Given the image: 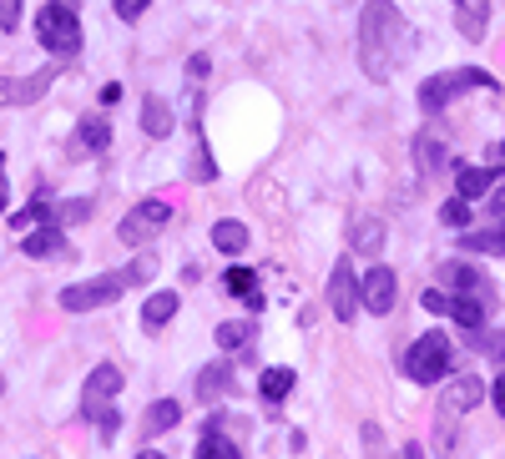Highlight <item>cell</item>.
Returning a JSON list of instances; mask_svg holds the SVG:
<instances>
[{
  "label": "cell",
  "instance_id": "42",
  "mask_svg": "<svg viewBox=\"0 0 505 459\" xmlns=\"http://www.w3.org/2000/svg\"><path fill=\"white\" fill-rule=\"evenodd\" d=\"M495 162H505V142H500V147H495Z\"/></svg>",
  "mask_w": 505,
  "mask_h": 459
},
{
  "label": "cell",
  "instance_id": "9",
  "mask_svg": "<svg viewBox=\"0 0 505 459\" xmlns=\"http://www.w3.org/2000/svg\"><path fill=\"white\" fill-rule=\"evenodd\" d=\"M329 308H334L339 323H349V318L359 313V278H354L349 258H339L334 262V273H329Z\"/></svg>",
  "mask_w": 505,
  "mask_h": 459
},
{
  "label": "cell",
  "instance_id": "6",
  "mask_svg": "<svg viewBox=\"0 0 505 459\" xmlns=\"http://www.w3.org/2000/svg\"><path fill=\"white\" fill-rule=\"evenodd\" d=\"M167 222H172V202H162V197H147V202H137V208L121 218L117 238L127 242V248H142V242L162 238Z\"/></svg>",
  "mask_w": 505,
  "mask_h": 459
},
{
  "label": "cell",
  "instance_id": "20",
  "mask_svg": "<svg viewBox=\"0 0 505 459\" xmlns=\"http://www.w3.org/2000/svg\"><path fill=\"white\" fill-rule=\"evenodd\" d=\"M445 313H450L460 328H475V323H485V313H490V308H485L480 298H470V293H450V308H445Z\"/></svg>",
  "mask_w": 505,
  "mask_h": 459
},
{
  "label": "cell",
  "instance_id": "38",
  "mask_svg": "<svg viewBox=\"0 0 505 459\" xmlns=\"http://www.w3.org/2000/svg\"><path fill=\"white\" fill-rule=\"evenodd\" d=\"M202 76H208V56H192V61H187V81H192V87H198Z\"/></svg>",
  "mask_w": 505,
  "mask_h": 459
},
{
  "label": "cell",
  "instance_id": "10",
  "mask_svg": "<svg viewBox=\"0 0 505 459\" xmlns=\"http://www.w3.org/2000/svg\"><path fill=\"white\" fill-rule=\"evenodd\" d=\"M51 81H56L51 66L31 71V76H0V107H31V101H41L51 91Z\"/></svg>",
  "mask_w": 505,
  "mask_h": 459
},
{
  "label": "cell",
  "instance_id": "25",
  "mask_svg": "<svg viewBox=\"0 0 505 459\" xmlns=\"http://www.w3.org/2000/svg\"><path fill=\"white\" fill-rule=\"evenodd\" d=\"M415 162H419L425 177H435L439 167H445V147H439L435 137H415Z\"/></svg>",
  "mask_w": 505,
  "mask_h": 459
},
{
  "label": "cell",
  "instance_id": "2",
  "mask_svg": "<svg viewBox=\"0 0 505 459\" xmlns=\"http://www.w3.org/2000/svg\"><path fill=\"white\" fill-rule=\"evenodd\" d=\"M152 273H157V262H152V258H137L132 268H117V273H101V278H87V283L61 288V308H67V313H91V308H107V303H117L127 288L147 283Z\"/></svg>",
  "mask_w": 505,
  "mask_h": 459
},
{
  "label": "cell",
  "instance_id": "40",
  "mask_svg": "<svg viewBox=\"0 0 505 459\" xmlns=\"http://www.w3.org/2000/svg\"><path fill=\"white\" fill-rule=\"evenodd\" d=\"M490 218H495V222H505V187L490 197Z\"/></svg>",
  "mask_w": 505,
  "mask_h": 459
},
{
  "label": "cell",
  "instance_id": "1",
  "mask_svg": "<svg viewBox=\"0 0 505 459\" xmlns=\"http://www.w3.org/2000/svg\"><path fill=\"white\" fill-rule=\"evenodd\" d=\"M409 56V26L395 0H369L359 15V66L369 81H389Z\"/></svg>",
  "mask_w": 505,
  "mask_h": 459
},
{
  "label": "cell",
  "instance_id": "21",
  "mask_svg": "<svg viewBox=\"0 0 505 459\" xmlns=\"http://www.w3.org/2000/svg\"><path fill=\"white\" fill-rule=\"evenodd\" d=\"M294 369H263V379H258V393H263L268 404H278V399H288L294 393Z\"/></svg>",
  "mask_w": 505,
  "mask_h": 459
},
{
  "label": "cell",
  "instance_id": "8",
  "mask_svg": "<svg viewBox=\"0 0 505 459\" xmlns=\"http://www.w3.org/2000/svg\"><path fill=\"white\" fill-rule=\"evenodd\" d=\"M121 393V369L117 363H97V369L87 373V393H81V414L87 419H97L101 409L111 404V399H117Z\"/></svg>",
  "mask_w": 505,
  "mask_h": 459
},
{
  "label": "cell",
  "instance_id": "44",
  "mask_svg": "<svg viewBox=\"0 0 505 459\" xmlns=\"http://www.w3.org/2000/svg\"><path fill=\"white\" fill-rule=\"evenodd\" d=\"M0 393H5V379H0Z\"/></svg>",
  "mask_w": 505,
  "mask_h": 459
},
{
  "label": "cell",
  "instance_id": "16",
  "mask_svg": "<svg viewBox=\"0 0 505 459\" xmlns=\"http://www.w3.org/2000/svg\"><path fill=\"white\" fill-rule=\"evenodd\" d=\"M172 127H177V117H172V107H167V97H147L142 101V131L147 137H172Z\"/></svg>",
  "mask_w": 505,
  "mask_h": 459
},
{
  "label": "cell",
  "instance_id": "37",
  "mask_svg": "<svg viewBox=\"0 0 505 459\" xmlns=\"http://www.w3.org/2000/svg\"><path fill=\"white\" fill-rule=\"evenodd\" d=\"M419 303H425L429 313H445V308H450V293H439V288H429V293L419 298Z\"/></svg>",
  "mask_w": 505,
  "mask_h": 459
},
{
  "label": "cell",
  "instance_id": "18",
  "mask_svg": "<svg viewBox=\"0 0 505 459\" xmlns=\"http://www.w3.org/2000/svg\"><path fill=\"white\" fill-rule=\"evenodd\" d=\"M232 389V369L228 363H208V369L198 373V399L208 404V399H222V393Z\"/></svg>",
  "mask_w": 505,
  "mask_h": 459
},
{
  "label": "cell",
  "instance_id": "27",
  "mask_svg": "<svg viewBox=\"0 0 505 459\" xmlns=\"http://www.w3.org/2000/svg\"><path fill=\"white\" fill-rule=\"evenodd\" d=\"M77 137H81V147H87V152H107V147H111V127H107L101 117L81 121V131H77Z\"/></svg>",
  "mask_w": 505,
  "mask_h": 459
},
{
  "label": "cell",
  "instance_id": "31",
  "mask_svg": "<svg viewBox=\"0 0 505 459\" xmlns=\"http://www.w3.org/2000/svg\"><path fill=\"white\" fill-rule=\"evenodd\" d=\"M439 222H445V228H465V222H470V202H465V197H450V202L439 208Z\"/></svg>",
  "mask_w": 505,
  "mask_h": 459
},
{
  "label": "cell",
  "instance_id": "39",
  "mask_svg": "<svg viewBox=\"0 0 505 459\" xmlns=\"http://www.w3.org/2000/svg\"><path fill=\"white\" fill-rule=\"evenodd\" d=\"M490 399H495V414L505 419V373H500V379L490 383Z\"/></svg>",
  "mask_w": 505,
  "mask_h": 459
},
{
  "label": "cell",
  "instance_id": "36",
  "mask_svg": "<svg viewBox=\"0 0 505 459\" xmlns=\"http://www.w3.org/2000/svg\"><path fill=\"white\" fill-rule=\"evenodd\" d=\"M117 419H121L117 409H101V414H97V424H101V439H117V429H121Z\"/></svg>",
  "mask_w": 505,
  "mask_h": 459
},
{
  "label": "cell",
  "instance_id": "34",
  "mask_svg": "<svg viewBox=\"0 0 505 459\" xmlns=\"http://www.w3.org/2000/svg\"><path fill=\"white\" fill-rule=\"evenodd\" d=\"M15 21H21V0H0V26L15 31Z\"/></svg>",
  "mask_w": 505,
  "mask_h": 459
},
{
  "label": "cell",
  "instance_id": "43",
  "mask_svg": "<svg viewBox=\"0 0 505 459\" xmlns=\"http://www.w3.org/2000/svg\"><path fill=\"white\" fill-rule=\"evenodd\" d=\"M0 212H5V187H0Z\"/></svg>",
  "mask_w": 505,
  "mask_h": 459
},
{
  "label": "cell",
  "instance_id": "35",
  "mask_svg": "<svg viewBox=\"0 0 505 459\" xmlns=\"http://www.w3.org/2000/svg\"><path fill=\"white\" fill-rule=\"evenodd\" d=\"M111 5H117V15H127V21H137V15H142L147 5H152V0H111Z\"/></svg>",
  "mask_w": 505,
  "mask_h": 459
},
{
  "label": "cell",
  "instance_id": "4",
  "mask_svg": "<svg viewBox=\"0 0 505 459\" xmlns=\"http://www.w3.org/2000/svg\"><path fill=\"white\" fill-rule=\"evenodd\" d=\"M460 91H495V76L480 71V66H460V71H439L419 87V107L425 111H445Z\"/></svg>",
  "mask_w": 505,
  "mask_h": 459
},
{
  "label": "cell",
  "instance_id": "12",
  "mask_svg": "<svg viewBox=\"0 0 505 459\" xmlns=\"http://www.w3.org/2000/svg\"><path fill=\"white\" fill-rule=\"evenodd\" d=\"M480 399H485V383L465 373V379H455L450 389H445V399H439V414H445V419H455V414H470V409L480 404Z\"/></svg>",
  "mask_w": 505,
  "mask_h": 459
},
{
  "label": "cell",
  "instance_id": "13",
  "mask_svg": "<svg viewBox=\"0 0 505 459\" xmlns=\"http://www.w3.org/2000/svg\"><path fill=\"white\" fill-rule=\"evenodd\" d=\"M505 177V162L500 167H455V192L470 202V197H485L495 192V182Z\"/></svg>",
  "mask_w": 505,
  "mask_h": 459
},
{
  "label": "cell",
  "instance_id": "19",
  "mask_svg": "<svg viewBox=\"0 0 505 459\" xmlns=\"http://www.w3.org/2000/svg\"><path fill=\"white\" fill-rule=\"evenodd\" d=\"M177 303H182V298H177L172 288H167V293H152V298L142 303V323H147V328L172 323V318H177Z\"/></svg>",
  "mask_w": 505,
  "mask_h": 459
},
{
  "label": "cell",
  "instance_id": "11",
  "mask_svg": "<svg viewBox=\"0 0 505 459\" xmlns=\"http://www.w3.org/2000/svg\"><path fill=\"white\" fill-rule=\"evenodd\" d=\"M445 283H450L455 293H470V298H480L485 308L495 303V283L480 273V268H470V262H445Z\"/></svg>",
  "mask_w": 505,
  "mask_h": 459
},
{
  "label": "cell",
  "instance_id": "33",
  "mask_svg": "<svg viewBox=\"0 0 505 459\" xmlns=\"http://www.w3.org/2000/svg\"><path fill=\"white\" fill-rule=\"evenodd\" d=\"M218 177V162L208 157V147H198V157H192V182H212Z\"/></svg>",
  "mask_w": 505,
  "mask_h": 459
},
{
  "label": "cell",
  "instance_id": "14",
  "mask_svg": "<svg viewBox=\"0 0 505 459\" xmlns=\"http://www.w3.org/2000/svg\"><path fill=\"white\" fill-rule=\"evenodd\" d=\"M21 248L26 258H67V232H61V222H41Z\"/></svg>",
  "mask_w": 505,
  "mask_h": 459
},
{
  "label": "cell",
  "instance_id": "30",
  "mask_svg": "<svg viewBox=\"0 0 505 459\" xmlns=\"http://www.w3.org/2000/svg\"><path fill=\"white\" fill-rule=\"evenodd\" d=\"M252 339V328L248 323H218V349H242V343H248Z\"/></svg>",
  "mask_w": 505,
  "mask_h": 459
},
{
  "label": "cell",
  "instance_id": "29",
  "mask_svg": "<svg viewBox=\"0 0 505 459\" xmlns=\"http://www.w3.org/2000/svg\"><path fill=\"white\" fill-rule=\"evenodd\" d=\"M222 283H228V293H238V298L258 293V278H252V268H228V273H222Z\"/></svg>",
  "mask_w": 505,
  "mask_h": 459
},
{
  "label": "cell",
  "instance_id": "22",
  "mask_svg": "<svg viewBox=\"0 0 505 459\" xmlns=\"http://www.w3.org/2000/svg\"><path fill=\"white\" fill-rule=\"evenodd\" d=\"M212 248H218V252H242V248H248V228L232 222V218H222L218 228H212Z\"/></svg>",
  "mask_w": 505,
  "mask_h": 459
},
{
  "label": "cell",
  "instance_id": "24",
  "mask_svg": "<svg viewBox=\"0 0 505 459\" xmlns=\"http://www.w3.org/2000/svg\"><path fill=\"white\" fill-rule=\"evenodd\" d=\"M349 238H354V248H359V252H369V258H374L379 248H385V228H379L374 218H359V222H354V232H349Z\"/></svg>",
  "mask_w": 505,
  "mask_h": 459
},
{
  "label": "cell",
  "instance_id": "23",
  "mask_svg": "<svg viewBox=\"0 0 505 459\" xmlns=\"http://www.w3.org/2000/svg\"><path fill=\"white\" fill-rule=\"evenodd\" d=\"M198 454L202 459H238V444H232V439H222L218 424H208V429H202V439H198Z\"/></svg>",
  "mask_w": 505,
  "mask_h": 459
},
{
  "label": "cell",
  "instance_id": "41",
  "mask_svg": "<svg viewBox=\"0 0 505 459\" xmlns=\"http://www.w3.org/2000/svg\"><path fill=\"white\" fill-rule=\"evenodd\" d=\"M101 101H107V107H117V101H121V87H117V81H107V87H101Z\"/></svg>",
  "mask_w": 505,
  "mask_h": 459
},
{
  "label": "cell",
  "instance_id": "5",
  "mask_svg": "<svg viewBox=\"0 0 505 459\" xmlns=\"http://www.w3.org/2000/svg\"><path fill=\"white\" fill-rule=\"evenodd\" d=\"M405 373L415 383H439L450 373V339L445 333H419L405 353Z\"/></svg>",
  "mask_w": 505,
  "mask_h": 459
},
{
  "label": "cell",
  "instance_id": "3",
  "mask_svg": "<svg viewBox=\"0 0 505 459\" xmlns=\"http://www.w3.org/2000/svg\"><path fill=\"white\" fill-rule=\"evenodd\" d=\"M36 36L51 56H77L81 51V15L77 0H46L36 11Z\"/></svg>",
  "mask_w": 505,
  "mask_h": 459
},
{
  "label": "cell",
  "instance_id": "32",
  "mask_svg": "<svg viewBox=\"0 0 505 459\" xmlns=\"http://www.w3.org/2000/svg\"><path fill=\"white\" fill-rule=\"evenodd\" d=\"M87 212H91V197H77V202L56 208V222H87Z\"/></svg>",
  "mask_w": 505,
  "mask_h": 459
},
{
  "label": "cell",
  "instance_id": "28",
  "mask_svg": "<svg viewBox=\"0 0 505 459\" xmlns=\"http://www.w3.org/2000/svg\"><path fill=\"white\" fill-rule=\"evenodd\" d=\"M465 333H470V349L490 353V359H500V353H505V333H485L480 323H475V328H465Z\"/></svg>",
  "mask_w": 505,
  "mask_h": 459
},
{
  "label": "cell",
  "instance_id": "26",
  "mask_svg": "<svg viewBox=\"0 0 505 459\" xmlns=\"http://www.w3.org/2000/svg\"><path fill=\"white\" fill-rule=\"evenodd\" d=\"M460 248L465 252H505V222H500V228H490V232H465Z\"/></svg>",
  "mask_w": 505,
  "mask_h": 459
},
{
  "label": "cell",
  "instance_id": "7",
  "mask_svg": "<svg viewBox=\"0 0 505 459\" xmlns=\"http://www.w3.org/2000/svg\"><path fill=\"white\" fill-rule=\"evenodd\" d=\"M395 298H399V278L389 273L385 262H379V268H369V273L359 278V308H369V313L385 318L389 308H395Z\"/></svg>",
  "mask_w": 505,
  "mask_h": 459
},
{
  "label": "cell",
  "instance_id": "17",
  "mask_svg": "<svg viewBox=\"0 0 505 459\" xmlns=\"http://www.w3.org/2000/svg\"><path fill=\"white\" fill-rule=\"evenodd\" d=\"M177 419H182V404H177V399H157V404L142 414V434H147V439H157V434H167V429H172Z\"/></svg>",
  "mask_w": 505,
  "mask_h": 459
},
{
  "label": "cell",
  "instance_id": "15",
  "mask_svg": "<svg viewBox=\"0 0 505 459\" xmlns=\"http://www.w3.org/2000/svg\"><path fill=\"white\" fill-rule=\"evenodd\" d=\"M460 5V36L465 41H485V26H490V0H455Z\"/></svg>",
  "mask_w": 505,
  "mask_h": 459
}]
</instances>
